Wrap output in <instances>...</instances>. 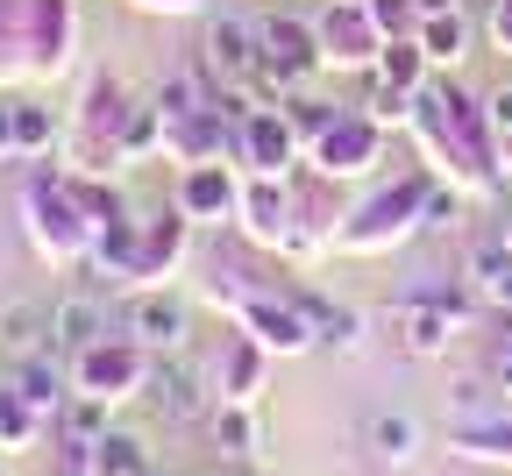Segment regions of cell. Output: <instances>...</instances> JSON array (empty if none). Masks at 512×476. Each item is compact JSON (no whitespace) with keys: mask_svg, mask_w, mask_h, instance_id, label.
Segmentation results:
<instances>
[{"mask_svg":"<svg viewBox=\"0 0 512 476\" xmlns=\"http://www.w3.org/2000/svg\"><path fill=\"white\" fill-rule=\"evenodd\" d=\"M427 192H434V171H406L399 185L370 192L363 207H349V214H342L335 249H342V256H384V249H399L406 235H420V228H427Z\"/></svg>","mask_w":512,"mask_h":476,"instance_id":"obj_1","label":"cell"},{"mask_svg":"<svg viewBox=\"0 0 512 476\" xmlns=\"http://www.w3.org/2000/svg\"><path fill=\"white\" fill-rule=\"evenodd\" d=\"M22 228H29V249L57 270H79L93 256V235H100L86 221V207L72 199V178H57V171H36L22 185Z\"/></svg>","mask_w":512,"mask_h":476,"instance_id":"obj_2","label":"cell"},{"mask_svg":"<svg viewBox=\"0 0 512 476\" xmlns=\"http://www.w3.org/2000/svg\"><path fill=\"white\" fill-rule=\"evenodd\" d=\"M128 114H136L128 86H121L114 72H93L86 93H79V107H72V135H64V157H72V171L100 178V171L121 164V128H128Z\"/></svg>","mask_w":512,"mask_h":476,"instance_id":"obj_3","label":"cell"},{"mask_svg":"<svg viewBox=\"0 0 512 476\" xmlns=\"http://www.w3.org/2000/svg\"><path fill=\"white\" fill-rule=\"evenodd\" d=\"M214 299H228V313H235V327L249 334V342L256 349H271V356H306L313 342H320V334L306 327V313L292 306V299H271V292H221L214 285Z\"/></svg>","mask_w":512,"mask_h":476,"instance_id":"obj_4","label":"cell"},{"mask_svg":"<svg viewBox=\"0 0 512 476\" xmlns=\"http://www.w3.org/2000/svg\"><path fill=\"white\" fill-rule=\"evenodd\" d=\"M313 29H320V50H328V72H377L384 43H392V36L370 22L363 0H328Z\"/></svg>","mask_w":512,"mask_h":476,"instance_id":"obj_5","label":"cell"},{"mask_svg":"<svg viewBox=\"0 0 512 476\" xmlns=\"http://www.w3.org/2000/svg\"><path fill=\"white\" fill-rule=\"evenodd\" d=\"M256 43H264V72H278L292 93H306L320 72H328V50H320V29L299 15H271L256 22Z\"/></svg>","mask_w":512,"mask_h":476,"instance_id":"obj_6","label":"cell"},{"mask_svg":"<svg viewBox=\"0 0 512 476\" xmlns=\"http://www.w3.org/2000/svg\"><path fill=\"white\" fill-rule=\"evenodd\" d=\"M377 157H384V128H377L363 107H342V121L306 150V164H313L320 178H335V185H342V178H363Z\"/></svg>","mask_w":512,"mask_h":476,"instance_id":"obj_7","label":"cell"},{"mask_svg":"<svg viewBox=\"0 0 512 476\" xmlns=\"http://www.w3.org/2000/svg\"><path fill=\"white\" fill-rule=\"evenodd\" d=\"M150 349H136V342H128V334H107V342L100 349H86L79 363H72V377H79V391L86 398H128V391H143L150 384Z\"/></svg>","mask_w":512,"mask_h":476,"instance_id":"obj_8","label":"cell"},{"mask_svg":"<svg viewBox=\"0 0 512 476\" xmlns=\"http://www.w3.org/2000/svg\"><path fill=\"white\" fill-rule=\"evenodd\" d=\"M200 64L214 72L221 93H242L256 72H264V43H256V22H235V15H207V36H200Z\"/></svg>","mask_w":512,"mask_h":476,"instance_id":"obj_9","label":"cell"},{"mask_svg":"<svg viewBox=\"0 0 512 476\" xmlns=\"http://www.w3.org/2000/svg\"><path fill=\"white\" fill-rule=\"evenodd\" d=\"M299 150H306V135L292 128V114L285 107H256L249 121H242V171L249 178H292V164H299Z\"/></svg>","mask_w":512,"mask_h":476,"instance_id":"obj_10","label":"cell"},{"mask_svg":"<svg viewBox=\"0 0 512 476\" xmlns=\"http://www.w3.org/2000/svg\"><path fill=\"white\" fill-rule=\"evenodd\" d=\"M100 342H107V292H100V285L57 292V299H50V356L79 363V356L100 349Z\"/></svg>","mask_w":512,"mask_h":476,"instance_id":"obj_11","label":"cell"},{"mask_svg":"<svg viewBox=\"0 0 512 476\" xmlns=\"http://www.w3.org/2000/svg\"><path fill=\"white\" fill-rule=\"evenodd\" d=\"M79 50V0H29V79H57Z\"/></svg>","mask_w":512,"mask_h":476,"instance_id":"obj_12","label":"cell"},{"mask_svg":"<svg viewBox=\"0 0 512 476\" xmlns=\"http://www.w3.org/2000/svg\"><path fill=\"white\" fill-rule=\"evenodd\" d=\"M178 214H185L192 228L235 221V214H242V178H235V164H185V171H178Z\"/></svg>","mask_w":512,"mask_h":476,"instance_id":"obj_13","label":"cell"},{"mask_svg":"<svg viewBox=\"0 0 512 476\" xmlns=\"http://www.w3.org/2000/svg\"><path fill=\"white\" fill-rule=\"evenodd\" d=\"M249 242H264V249H292V178H242V214Z\"/></svg>","mask_w":512,"mask_h":476,"instance_id":"obj_14","label":"cell"},{"mask_svg":"<svg viewBox=\"0 0 512 476\" xmlns=\"http://www.w3.org/2000/svg\"><path fill=\"white\" fill-rule=\"evenodd\" d=\"M121 334L136 349H150V356H178L185 349V306L171 292H136L121 306Z\"/></svg>","mask_w":512,"mask_h":476,"instance_id":"obj_15","label":"cell"},{"mask_svg":"<svg viewBox=\"0 0 512 476\" xmlns=\"http://www.w3.org/2000/svg\"><path fill=\"white\" fill-rule=\"evenodd\" d=\"M143 391H150V405L164 420H200L207 413V377H200V363H185V356H157Z\"/></svg>","mask_w":512,"mask_h":476,"instance_id":"obj_16","label":"cell"},{"mask_svg":"<svg viewBox=\"0 0 512 476\" xmlns=\"http://www.w3.org/2000/svg\"><path fill=\"white\" fill-rule=\"evenodd\" d=\"M86 270L100 285H128V278H143V221H107L93 235V256Z\"/></svg>","mask_w":512,"mask_h":476,"instance_id":"obj_17","label":"cell"},{"mask_svg":"<svg viewBox=\"0 0 512 476\" xmlns=\"http://www.w3.org/2000/svg\"><path fill=\"white\" fill-rule=\"evenodd\" d=\"M456 327H463L456 313H441V306H427V299H399V313H392V334H399L406 356H448Z\"/></svg>","mask_w":512,"mask_h":476,"instance_id":"obj_18","label":"cell"},{"mask_svg":"<svg viewBox=\"0 0 512 476\" xmlns=\"http://www.w3.org/2000/svg\"><path fill=\"white\" fill-rule=\"evenodd\" d=\"M0 356H8V363L50 356V306L43 299H8V306H0Z\"/></svg>","mask_w":512,"mask_h":476,"instance_id":"obj_19","label":"cell"},{"mask_svg":"<svg viewBox=\"0 0 512 476\" xmlns=\"http://www.w3.org/2000/svg\"><path fill=\"white\" fill-rule=\"evenodd\" d=\"M192 249V221L171 207V214H150L143 221V278H171V270L185 263Z\"/></svg>","mask_w":512,"mask_h":476,"instance_id":"obj_20","label":"cell"},{"mask_svg":"<svg viewBox=\"0 0 512 476\" xmlns=\"http://www.w3.org/2000/svg\"><path fill=\"white\" fill-rule=\"evenodd\" d=\"M363 448H370V462H384V469H406L413 455H420V427H413V413H377L363 420Z\"/></svg>","mask_w":512,"mask_h":476,"instance_id":"obj_21","label":"cell"},{"mask_svg":"<svg viewBox=\"0 0 512 476\" xmlns=\"http://www.w3.org/2000/svg\"><path fill=\"white\" fill-rule=\"evenodd\" d=\"M463 285H470L477 299H491V306H512V242H505V235H491V242L470 249Z\"/></svg>","mask_w":512,"mask_h":476,"instance_id":"obj_22","label":"cell"},{"mask_svg":"<svg viewBox=\"0 0 512 476\" xmlns=\"http://www.w3.org/2000/svg\"><path fill=\"white\" fill-rule=\"evenodd\" d=\"M264 356L271 349H256L249 334L221 349V405H256L264 398Z\"/></svg>","mask_w":512,"mask_h":476,"instance_id":"obj_23","label":"cell"},{"mask_svg":"<svg viewBox=\"0 0 512 476\" xmlns=\"http://www.w3.org/2000/svg\"><path fill=\"white\" fill-rule=\"evenodd\" d=\"M413 43L427 50L434 72H448V64H463V57H470V15H463V8H448V15H420Z\"/></svg>","mask_w":512,"mask_h":476,"instance_id":"obj_24","label":"cell"},{"mask_svg":"<svg viewBox=\"0 0 512 476\" xmlns=\"http://www.w3.org/2000/svg\"><path fill=\"white\" fill-rule=\"evenodd\" d=\"M64 135H72V128H64L43 100H15V143H22V164H50V157L64 150Z\"/></svg>","mask_w":512,"mask_h":476,"instance_id":"obj_25","label":"cell"},{"mask_svg":"<svg viewBox=\"0 0 512 476\" xmlns=\"http://www.w3.org/2000/svg\"><path fill=\"white\" fill-rule=\"evenodd\" d=\"M292 306L306 313V327L320 334V342H335V349H356V342H363V320H356L349 306L320 299V292H306V285H292Z\"/></svg>","mask_w":512,"mask_h":476,"instance_id":"obj_26","label":"cell"},{"mask_svg":"<svg viewBox=\"0 0 512 476\" xmlns=\"http://www.w3.org/2000/svg\"><path fill=\"white\" fill-rule=\"evenodd\" d=\"M434 64H427V50L413 43V36H392V43H384V57H377V79H392V86H406V93H427L434 79Z\"/></svg>","mask_w":512,"mask_h":476,"instance_id":"obj_27","label":"cell"},{"mask_svg":"<svg viewBox=\"0 0 512 476\" xmlns=\"http://www.w3.org/2000/svg\"><path fill=\"white\" fill-rule=\"evenodd\" d=\"M0 79H29V0H0Z\"/></svg>","mask_w":512,"mask_h":476,"instance_id":"obj_28","label":"cell"},{"mask_svg":"<svg viewBox=\"0 0 512 476\" xmlns=\"http://www.w3.org/2000/svg\"><path fill=\"white\" fill-rule=\"evenodd\" d=\"M15 391L36 405V413H64V370H57V356H36V363H15Z\"/></svg>","mask_w":512,"mask_h":476,"instance_id":"obj_29","label":"cell"},{"mask_svg":"<svg viewBox=\"0 0 512 476\" xmlns=\"http://www.w3.org/2000/svg\"><path fill=\"white\" fill-rule=\"evenodd\" d=\"M43 441V413H36V405L15 391V384H0V448H36Z\"/></svg>","mask_w":512,"mask_h":476,"instance_id":"obj_30","label":"cell"},{"mask_svg":"<svg viewBox=\"0 0 512 476\" xmlns=\"http://www.w3.org/2000/svg\"><path fill=\"white\" fill-rule=\"evenodd\" d=\"M413 107H420V93H406V86H392V79H377L370 72V93H363V114L392 135V128H413Z\"/></svg>","mask_w":512,"mask_h":476,"instance_id":"obj_31","label":"cell"},{"mask_svg":"<svg viewBox=\"0 0 512 476\" xmlns=\"http://www.w3.org/2000/svg\"><path fill=\"white\" fill-rule=\"evenodd\" d=\"M93 469H100V476H157V469H150V448H143L136 434H100Z\"/></svg>","mask_w":512,"mask_h":476,"instance_id":"obj_32","label":"cell"},{"mask_svg":"<svg viewBox=\"0 0 512 476\" xmlns=\"http://www.w3.org/2000/svg\"><path fill=\"white\" fill-rule=\"evenodd\" d=\"M456 455H470V462H512V420L456 427Z\"/></svg>","mask_w":512,"mask_h":476,"instance_id":"obj_33","label":"cell"},{"mask_svg":"<svg viewBox=\"0 0 512 476\" xmlns=\"http://www.w3.org/2000/svg\"><path fill=\"white\" fill-rule=\"evenodd\" d=\"M214 441H221L228 462H249V455H256V420H249V405H221V413H214Z\"/></svg>","mask_w":512,"mask_h":476,"instance_id":"obj_34","label":"cell"},{"mask_svg":"<svg viewBox=\"0 0 512 476\" xmlns=\"http://www.w3.org/2000/svg\"><path fill=\"white\" fill-rule=\"evenodd\" d=\"M72 199L86 207V221H93V228H107V221H128L121 192H114V185H100V178H86V171H72Z\"/></svg>","mask_w":512,"mask_h":476,"instance_id":"obj_35","label":"cell"},{"mask_svg":"<svg viewBox=\"0 0 512 476\" xmlns=\"http://www.w3.org/2000/svg\"><path fill=\"white\" fill-rule=\"evenodd\" d=\"M285 114H292V128L306 135V150H313L320 135H328V128L342 121V107H328V100H313V93H292V100H285Z\"/></svg>","mask_w":512,"mask_h":476,"instance_id":"obj_36","label":"cell"},{"mask_svg":"<svg viewBox=\"0 0 512 476\" xmlns=\"http://www.w3.org/2000/svg\"><path fill=\"white\" fill-rule=\"evenodd\" d=\"M363 8H370V22L384 36H413L420 29V0H363Z\"/></svg>","mask_w":512,"mask_h":476,"instance_id":"obj_37","label":"cell"},{"mask_svg":"<svg viewBox=\"0 0 512 476\" xmlns=\"http://www.w3.org/2000/svg\"><path fill=\"white\" fill-rule=\"evenodd\" d=\"M463 185H448V178H434V192H427V228H456L463 221Z\"/></svg>","mask_w":512,"mask_h":476,"instance_id":"obj_38","label":"cell"},{"mask_svg":"<svg viewBox=\"0 0 512 476\" xmlns=\"http://www.w3.org/2000/svg\"><path fill=\"white\" fill-rule=\"evenodd\" d=\"M484 36H491L498 57H512V0H491L484 8Z\"/></svg>","mask_w":512,"mask_h":476,"instance_id":"obj_39","label":"cell"},{"mask_svg":"<svg viewBox=\"0 0 512 476\" xmlns=\"http://www.w3.org/2000/svg\"><path fill=\"white\" fill-rule=\"evenodd\" d=\"M22 164V143H15V100H0V171Z\"/></svg>","mask_w":512,"mask_h":476,"instance_id":"obj_40","label":"cell"},{"mask_svg":"<svg viewBox=\"0 0 512 476\" xmlns=\"http://www.w3.org/2000/svg\"><path fill=\"white\" fill-rule=\"evenodd\" d=\"M484 107H491V128H498V143H512V86H498Z\"/></svg>","mask_w":512,"mask_h":476,"instance_id":"obj_41","label":"cell"},{"mask_svg":"<svg viewBox=\"0 0 512 476\" xmlns=\"http://www.w3.org/2000/svg\"><path fill=\"white\" fill-rule=\"evenodd\" d=\"M491 384H498V391H512V327H505V342L491 349Z\"/></svg>","mask_w":512,"mask_h":476,"instance_id":"obj_42","label":"cell"},{"mask_svg":"<svg viewBox=\"0 0 512 476\" xmlns=\"http://www.w3.org/2000/svg\"><path fill=\"white\" fill-rule=\"evenodd\" d=\"M128 8H143V15H200L207 0H128Z\"/></svg>","mask_w":512,"mask_h":476,"instance_id":"obj_43","label":"cell"},{"mask_svg":"<svg viewBox=\"0 0 512 476\" xmlns=\"http://www.w3.org/2000/svg\"><path fill=\"white\" fill-rule=\"evenodd\" d=\"M448 8H463V0H420V15H448Z\"/></svg>","mask_w":512,"mask_h":476,"instance_id":"obj_44","label":"cell"},{"mask_svg":"<svg viewBox=\"0 0 512 476\" xmlns=\"http://www.w3.org/2000/svg\"><path fill=\"white\" fill-rule=\"evenodd\" d=\"M498 235H505V242H512V207H505V228H498Z\"/></svg>","mask_w":512,"mask_h":476,"instance_id":"obj_45","label":"cell"},{"mask_svg":"<svg viewBox=\"0 0 512 476\" xmlns=\"http://www.w3.org/2000/svg\"><path fill=\"white\" fill-rule=\"evenodd\" d=\"M64 476H100V469H64Z\"/></svg>","mask_w":512,"mask_h":476,"instance_id":"obj_46","label":"cell"},{"mask_svg":"<svg viewBox=\"0 0 512 476\" xmlns=\"http://www.w3.org/2000/svg\"><path fill=\"white\" fill-rule=\"evenodd\" d=\"M214 476H249V469H214Z\"/></svg>","mask_w":512,"mask_h":476,"instance_id":"obj_47","label":"cell"},{"mask_svg":"<svg viewBox=\"0 0 512 476\" xmlns=\"http://www.w3.org/2000/svg\"><path fill=\"white\" fill-rule=\"evenodd\" d=\"M505 164H512V143H505Z\"/></svg>","mask_w":512,"mask_h":476,"instance_id":"obj_48","label":"cell"}]
</instances>
